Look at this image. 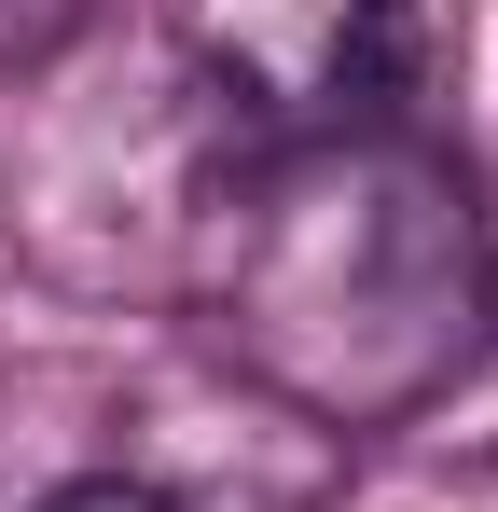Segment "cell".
Returning <instances> with one entry per match:
<instances>
[{
    "label": "cell",
    "instance_id": "obj_1",
    "mask_svg": "<svg viewBox=\"0 0 498 512\" xmlns=\"http://www.w3.org/2000/svg\"><path fill=\"white\" fill-rule=\"evenodd\" d=\"M42 512H180L166 485H125V471H83V485H56Z\"/></svg>",
    "mask_w": 498,
    "mask_h": 512
}]
</instances>
